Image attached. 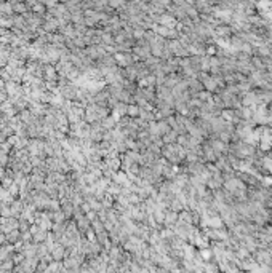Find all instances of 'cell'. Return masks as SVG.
I'll return each instance as SVG.
<instances>
[{"mask_svg":"<svg viewBox=\"0 0 272 273\" xmlns=\"http://www.w3.org/2000/svg\"><path fill=\"white\" fill-rule=\"evenodd\" d=\"M133 54H134L136 59L146 61L147 58L152 56V54H151V45H149L144 38L143 40H138V43H136L134 48H133Z\"/></svg>","mask_w":272,"mask_h":273,"instance_id":"1","label":"cell"},{"mask_svg":"<svg viewBox=\"0 0 272 273\" xmlns=\"http://www.w3.org/2000/svg\"><path fill=\"white\" fill-rule=\"evenodd\" d=\"M127 115H128V118H136V117L139 115V107L136 105V104H128Z\"/></svg>","mask_w":272,"mask_h":273,"instance_id":"2","label":"cell"},{"mask_svg":"<svg viewBox=\"0 0 272 273\" xmlns=\"http://www.w3.org/2000/svg\"><path fill=\"white\" fill-rule=\"evenodd\" d=\"M165 217H167L165 222H167V224H171V222H176V219H178V214H176L174 211H170L168 214H165Z\"/></svg>","mask_w":272,"mask_h":273,"instance_id":"3","label":"cell"},{"mask_svg":"<svg viewBox=\"0 0 272 273\" xmlns=\"http://www.w3.org/2000/svg\"><path fill=\"white\" fill-rule=\"evenodd\" d=\"M114 123H115V120H114V118H111V117H107V118H104V126H106L107 129H111V128H114Z\"/></svg>","mask_w":272,"mask_h":273,"instance_id":"4","label":"cell"},{"mask_svg":"<svg viewBox=\"0 0 272 273\" xmlns=\"http://www.w3.org/2000/svg\"><path fill=\"white\" fill-rule=\"evenodd\" d=\"M207 53L208 54H216V46H208L207 48Z\"/></svg>","mask_w":272,"mask_h":273,"instance_id":"5","label":"cell"}]
</instances>
